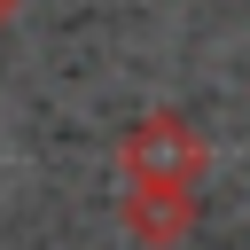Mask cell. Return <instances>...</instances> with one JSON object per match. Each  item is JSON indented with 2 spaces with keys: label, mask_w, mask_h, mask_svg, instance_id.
<instances>
[{
  "label": "cell",
  "mask_w": 250,
  "mask_h": 250,
  "mask_svg": "<svg viewBox=\"0 0 250 250\" xmlns=\"http://www.w3.org/2000/svg\"><path fill=\"white\" fill-rule=\"evenodd\" d=\"M8 8H16V0H0V23H8Z\"/></svg>",
  "instance_id": "obj_3"
},
{
  "label": "cell",
  "mask_w": 250,
  "mask_h": 250,
  "mask_svg": "<svg viewBox=\"0 0 250 250\" xmlns=\"http://www.w3.org/2000/svg\"><path fill=\"white\" fill-rule=\"evenodd\" d=\"M117 211H125V234L141 250H180L195 227V188H133Z\"/></svg>",
  "instance_id": "obj_2"
},
{
  "label": "cell",
  "mask_w": 250,
  "mask_h": 250,
  "mask_svg": "<svg viewBox=\"0 0 250 250\" xmlns=\"http://www.w3.org/2000/svg\"><path fill=\"white\" fill-rule=\"evenodd\" d=\"M203 164H211V148H203V133H195L180 109H148V117H133L125 141H117V172H125V188H195Z\"/></svg>",
  "instance_id": "obj_1"
}]
</instances>
